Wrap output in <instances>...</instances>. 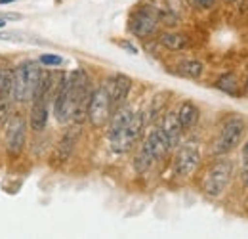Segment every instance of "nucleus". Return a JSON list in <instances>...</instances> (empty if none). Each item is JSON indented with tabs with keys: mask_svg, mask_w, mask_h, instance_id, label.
Masks as SVG:
<instances>
[{
	"mask_svg": "<svg viewBox=\"0 0 248 239\" xmlns=\"http://www.w3.org/2000/svg\"><path fill=\"white\" fill-rule=\"evenodd\" d=\"M233 178V161L231 159H221L216 161L204 174L202 178V191L206 197L217 199L223 195V191L227 189L229 182Z\"/></svg>",
	"mask_w": 248,
	"mask_h": 239,
	"instance_id": "obj_3",
	"label": "nucleus"
},
{
	"mask_svg": "<svg viewBox=\"0 0 248 239\" xmlns=\"http://www.w3.org/2000/svg\"><path fill=\"white\" fill-rule=\"evenodd\" d=\"M10 2H16V0H0V4H10Z\"/></svg>",
	"mask_w": 248,
	"mask_h": 239,
	"instance_id": "obj_29",
	"label": "nucleus"
},
{
	"mask_svg": "<svg viewBox=\"0 0 248 239\" xmlns=\"http://www.w3.org/2000/svg\"><path fill=\"white\" fill-rule=\"evenodd\" d=\"M143 146L153 153L155 161L164 159V157L170 153V150H172V148H170V142H168V138H166V134L162 132L160 126H155V128L149 130L147 138L143 140Z\"/></svg>",
	"mask_w": 248,
	"mask_h": 239,
	"instance_id": "obj_10",
	"label": "nucleus"
},
{
	"mask_svg": "<svg viewBox=\"0 0 248 239\" xmlns=\"http://www.w3.org/2000/svg\"><path fill=\"white\" fill-rule=\"evenodd\" d=\"M160 128L162 132L166 134L168 142H170V148H178L180 142H182V134H184V126L178 119V111H168L162 115V120H160Z\"/></svg>",
	"mask_w": 248,
	"mask_h": 239,
	"instance_id": "obj_12",
	"label": "nucleus"
},
{
	"mask_svg": "<svg viewBox=\"0 0 248 239\" xmlns=\"http://www.w3.org/2000/svg\"><path fill=\"white\" fill-rule=\"evenodd\" d=\"M12 117V105L10 100H0V124H6V120Z\"/></svg>",
	"mask_w": 248,
	"mask_h": 239,
	"instance_id": "obj_24",
	"label": "nucleus"
},
{
	"mask_svg": "<svg viewBox=\"0 0 248 239\" xmlns=\"http://www.w3.org/2000/svg\"><path fill=\"white\" fill-rule=\"evenodd\" d=\"M178 119L182 122L184 130H191L197 126V122L201 119V111L193 102H184L178 109Z\"/></svg>",
	"mask_w": 248,
	"mask_h": 239,
	"instance_id": "obj_16",
	"label": "nucleus"
},
{
	"mask_svg": "<svg viewBox=\"0 0 248 239\" xmlns=\"http://www.w3.org/2000/svg\"><path fill=\"white\" fill-rule=\"evenodd\" d=\"M145 124H147V115H145V111L134 113V115H132V120L128 122V126L124 128L123 132H119L117 136L109 138L111 150L115 151V153H128V151L136 146V142L141 138Z\"/></svg>",
	"mask_w": 248,
	"mask_h": 239,
	"instance_id": "obj_4",
	"label": "nucleus"
},
{
	"mask_svg": "<svg viewBox=\"0 0 248 239\" xmlns=\"http://www.w3.org/2000/svg\"><path fill=\"white\" fill-rule=\"evenodd\" d=\"M245 132H247L245 119L239 117V115H231L219 128V134H217L216 142H214V153L216 155H225V153L235 151L243 144Z\"/></svg>",
	"mask_w": 248,
	"mask_h": 239,
	"instance_id": "obj_2",
	"label": "nucleus"
},
{
	"mask_svg": "<svg viewBox=\"0 0 248 239\" xmlns=\"http://www.w3.org/2000/svg\"><path fill=\"white\" fill-rule=\"evenodd\" d=\"M73 111H75V94H73V79L69 73L63 77L62 85L54 96V117L58 122L65 124L73 120Z\"/></svg>",
	"mask_w": 248,
	"mask_h": 239,
	"instance_id": "obj_7",
	"label": "nucleus"
},
{
	"mask_svg": "<svg viewBox=\"0 0 248 239\" xmlns=\"http://www.w3.org/2000/svg\"><path fill=\"white\" fill-rule=\"evenodd\" d=\"M14 92V69L2 61L0 63V100H10Z\"/></svg>",
	"mask_w": 248,
	"mask_h": 239,
	"instance_id": "obj_17",
	"label": "nucleus"
},
{
	"mask_svg": "<svg viewBox=\"0 0 248 239\" xmlns=\"http://www.w3.org/2000/svg\"><path fill=\"white\" fill-rule=\"evenodd\" d=\"M132 115H134V109L128 103L115 107V113H111V117L107 120V138H113L119 132H123L128 126V122L132 120Z\"/></svg>",
	"mask_w": 248,
	"mask_h": 239,
	"instance_id": "obj_13",
	"label": "nucleus"
},
{
	"mask_svg": "<svg viewBox=\"0 0 248 239\" xmlns=\"http://www.w3.org/2000/svg\"><path fill=\"white\" fill-rule=\"evenodd\" d=\"M227 2H233V0H227Z\"/></svg>",
	"mask_w": 248,
	"mask_h": 239,
	"instance_id": "obj_30",
	"label": "nucleus"
},
{
	"mask_svg": "<svg viewBox=\"0 0 248 239\" xmlns=\"http://www.w3.org/2000/svg\"><path fill=\"white\" fill-rule=\"evenodd\" d=\"M178 69H180V73H182L184 77L193 79V81L201 79L202 73H204V65H202L199 60H184L180 65H178Z\"/></svg>",
	"mask_w": 248,
	"mask_h": 239,
	"instance_id": "obj_20",
	"label": "nucleus"
},
{
	"mask_svg": "<svg viewBox=\"0 0 248 239\" xmlns=\"http://www.w3.org/2000/svg\"><path fill=\"white\" fill-rule=\"evenodd\" d=\"M121 44V48H124V50H128L130 54H138V48L134 46V44H130V42H119Z\"/></svg>",
	"mask_w": 248,
	"mask_h": 239,
	"instance_id": "obj_27",
	"label": "nucleus"
},
{
	"mask_svg": "<svg viewBox=\"0 0 248 239\" xmlns=\"http://www.w3.org/2000/svg\"><path fill=\"white\" fill-rule=\"evenodd\" d=\"M32 102L34 103H32L31 115H29V126H31L32 132H42L48 124V115H50L48 103H50V100H32Z\"/></svg>",
	"mask_w": 248,
	"mask_h": 239,
	"instance_id": "obj_15",
	"label": "nucleus"
},
{
	"mask_svg": "<svg viewBox=\"0 0 248 239\" xmlns=\"http://www.w3.org/2000/svg\"><path fill=\"white\" fill-rule=\"evenodd\" d=\"M25 138H27V122L23 119V115L14 113L6 122V150L12 157L23 151Z\"/></svg>",
	"mask_w": 248,
	"mask_h": 239,
	"instance_id": "obj_8",
	"label": "nucleus"
},
{
	"mask_svg": "<svg viewBox=\"0 0 248 239\" xmlns=\"http://www.w3.org/2000/svg\"><path fill=\"white\" fill-rule=\"evenodd\" d=\"M241 159H243V172H245V178L248 180V140L245 142V144H243Z\"/></svg>",
	"mask_w": 248,
	"mask_h": 239,
	"instance_id": "obj_25",
	"label": "nucleus"
},
{
	"mask_svg": "<svg viewBox=\"0 0 248 239\" xmlns=\"http://www.w3.org/2000/svg\"><path fill=\"white\" fill-rule=\"evenodd\" d=\"M40 63L32 60H27L19 63L14 69V92H12V100L25 103L31 102L36 94L38 86V79H40Z\"/></svg>",
	"mask_w": 248,
	"mask_h": 239,
	"instance_id": "obj_1",
	"label": "nucleus"
},
{
	"mask_svg": "<svg viewBox=\"0 0 248 239\" xmlns=\"http://www.w3.org/2000/svg\"><path fill=\"white\" fill-rule=\"evenodd\" d=\"M164 103H166V94H156L155 98L151 100V105L147 109V122H153L156 120V117H160L162 109H164Z\"/></svg>",
	"mask_w": 248,
	"mask_h": 239,
	"instance_id": "obj_22",
	"label": "nucleus"
},
{
	"mask_svg": "<svg viewBox=\"0 0 248 239\" xmlns=\"http://www.w3.org/2000/svg\"><path fill=\"white\" fill-rule=\"evenodd\" d=\"M111 94L105 85L93 88L92 98H90V105H88V120L95 128H101L103 124H107V120L111 117Z\"/></svg>",
	"mask_w": 248,
	"mask_h": 239,
	"instance_id": "obj_6",
	"label": "nucleus"
},
{
	"mask_svg": "<svg viewBox=\"0 0 248 239\" xmlns=\"http://www.w3.org/2000/svg\"><path fill=\"white\" fill-rule=\"evenodd\" d=\"M2 27H6V19H4V17H0V29H2Z\"/></svg>",
	"mask_w": 248,
	"mask_h": 239,
	"instance_id": "obj_28",
	"label": "nucleus"
},
{
	"mask_svg": "<svg viewBox=\"0 0 248 239\" xmlns=\"http://www.w3.org/2000/svg\"><path fill=\"white\" fill-rule=\"evenodd\" d=\"M247 88H248V83H247Z\"/></svg>",
	"mask_w": 248,
	"mask_h": 239,
	"instance_id": "obj_31",
	"label": "nucleus"
},
{
	"mask_svg": "<svg viewBox=\"0 0 248 239\" xmlns=\"http://www.w3.org/2000/svg\"><path fill=\"white\" fill-rule=\"evenodd\" d=\"M153 163H156L155 157H153V153L141 144L140 150H138V153H136V157H134V169H136V172H138V174L147 172V171L153 167Z\"/></svg>",
	"mask_w": 248,
	"mask_h": 239,
	"instance_id": "obj_19",
	"label": "nucleus"
},
{
	"mask_svg": "<svg viewBox=\"0 0 248 239\" xmlns=\"http://www.w3.org/2000/svg\"><path fill=\"white\" fill-rule=\"evenodd\" d=\"M239 86H241L239 85V79L233 73H225V75H221L216 81V88L225 92V94H229V96L239 94Z\"/></svg>",
	"mask_w": 248,
	"mask_h": 239,
	"instance_id": "obj_21",
	"label": "nucleus"
},
{
	"mask_svg": "<svg viewBox=\"0 0 248 239\" xmlns=\"http://www.w3.org/2000/svg\"><path fill=\"white\" fill-rule=\"evenodd\" d=\"M107 88H109V94H111L113 107H119V105H123L124 102H126V98H128V94L132 90V79L128 75H124V73H117L109 81Z\"/></svg>",
	"mask_w": 248,
	"mask_h": 239,
	"instance_id": "obj_11",
	"label": "nucleus"
},
{
	"mask_svg": "<svg viewBox=\"0 0 248 239\" xmlns=\"http://www.w3.org/2000/svg\"><path fill=\"white\" fill-rule=\"evenodd\" d=\"M158 42L164 48H168L172 52H178V50H184L186 48L189 40H187V36L184 33H162L160 38H158Z\"/></svg>",
	"mask_w": 248,
	"mask_h": 239,
	"instance_id": "obj_18",
	"label": "nucleus"
},
{
	"mask_svg": "<svg viewBox=\"0 0 248 239\" xmlns=\"http://www.w3.org/2000/svg\"><path fill=\"white\" fill-rule=\"evenodd\" d=\"M38 63H40V65H46V67H58V65L63 63V58L56 56V54H42V56L38 58Z\"/></svg>",
	"mask_w": 248,
	"mask_h": 239,
	"instance_id": "obj_23",
	"label": "nucleus"
},
{
	"mask_svg": "<svg viewBox=\"0 0 248 239\" xmlns=\"http://www.w3.org/2000/svg\"><path fill=\"white\" fill-rule=\"evenodd\" d=\"M77 130H67L65 134L62 136V140L58 142V146H56V150H54V155H52V165H56V167H60L63 163H67L69 161V157H71V153L75 150V144H77Z\"/></svg>",
	"mask_w": 248,
	"mask_h": 239,
	"instance_id": "obj_14",
	"label": "nucleus"
},
{
	"mask_svg": "<svg viewBox=\"0 0 248 239\" xmlns=\"http://www.w3.org/2000/svg\"><path fill=\"white\" fill-rule=\"evenodd\" d=\"M201 148L193 142H187L184 146L178 148V153L172 163V174L176 178H189L197 172L201 165Z\"/></svg>",
	"mask_w": 248,
	"mask_h": 239,
	"instance_id": "obj_5",
	"label": "nucleus"
},
{
	"mask_svg": "<svg viewBox=\"0 0 248 239\" xmlns=\"http://www.w3.org/2000/svg\"><path fill=\"white\" fill-rule=\"evenodd\" d=\"M158 14L153 6H143L140 10H136L130 17V31L140 36V38H145V36H151L156 33L158 27Z\"/></svg>",
	"mask_w": 248,
	"mask_h": 239,
	"instance_id": "obj_9",
	"label": "nucleus"
},
{
	"mask_svg": "<svg viewBox=\"0 0 248 239\" xmlns=\"http://www.w3.org/2000/svg\"><path fill=\"white\" fill-rule=\"evenodd\" d=\"M214 2H216V0H193V4H195V6H199V8H202V10L212 8V6H214Z\"/></svg>",
	"mask_w": 248,
	"mask_h": 239,
	"instance_id": "obj_26",
	"label": "nucleus"
}]
</instances>
